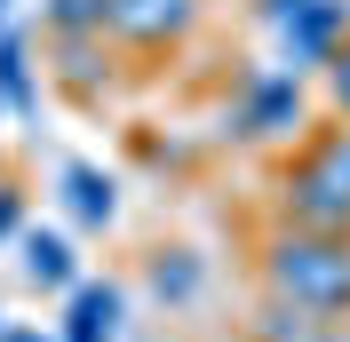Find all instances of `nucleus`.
<instances>
[{"instance_id":"obj_4","label":"nucleus","mask_w":350,"mask_h":342,"mask_svg":"<svg viewBox=\"0 0 350 342\" xmlns=\"http://www.w3.org/2000/svg\"><path fill=\"white\" fill-rule=\"evenodd\" d=\"M279 199H286V223L295 231H319V239H350V199L334 192V183H319L310 168H295L279 183Z\"/></svg>"},{"instance_id":"obj_13","label":"nucleus","mask_w":350,"mask_h":342,"mask_svg":"<svg viewBox=\"0 0 350 342\" xmlns=\"http://www.w3.org/2000/svg\"><path fill=\"white\" fill-rule=\"evenodd\" d=\"M48 24L64 40H96L104 32V0H48Z\"/></svg>"},{"instance_id":"obj_12","label":"nucleus","mask_w":350,"mask_h":342,"mask_svg":"<svg viewBox=\"0 0 350 342\" xmlns=\"http://www.w3.org/2000/svg\"><path fill=\"white\" fill-rule=\"evenodd\" d=\"M262 342H334V319H310V311L279 302V311L262 319Z\"/></svg>"},{"instance_id":"obj_3","label":"nucleus","mask_w":350,"mask_h":342,"mask_svg":"<svg viewBox=\"0 0 350 342\" xmlns=\"http://www.w3.org/2000/svg\"><path fill=\"white\" fill-rule=\"evenodd\" d=\"M295 128H303V80H295V72H255V80H247L239 135L279 144V135H295Z\"/></svg>"},{"instance_id":"obj_7","label":"nucleus","mask_w":350,"mask_h":342,"mask_svg":"<svg viewBox=\"0 0 350 342\" xmlns=\"http://www.w3.org/2000/svg\"><path fill=\"white\" fill-rule=\"evenodd\" d=\"M64 342H120V287H72Z\"/></svg>"},{"instance_id":"obj_14","label":"nucleus","mask_w":350,"mask_h":342,"mask_svg":"<svg viewBox=\"0 0 350 342\" xmlns=\"http://www.w3.org/2000/svg\"><path fill=\"white\" fill-rule=\"evenodd\" d=\"M327 72H334V104H342V120H350V40L334 48V64H327Z\"/></svg>"},{"instance_id":"obj_2","label":"nucleus","mask_w":350,"mask_h":342,"mask_svg":"<svg viewBox=\"0 0 350 342\" xmlns=\"http://www.w3.org/2000/svg\"><path fill=\"white\" fill-rule=\"evenodd\" d=\"M199 16V0H104V32L128 48H167L183 40Z\"/></svg>"},{"instance_id":"obj_18","label":"nucleus","mask_w":350,"mask_h":342,"mask_svg":"<svg viewBox=\"0 0 350 342\" xmlns=\"http://www.w3.org/2000/svg\"><path fill=\"white\" fill-rule=\"evenodd\" d=\"M0 8H8V0H0Z\"/></svg>"},{"instance_id":"obj_8","label":"nucleus","mask_w":350,"mask_h":342,"mask_svg":"<svg viewBox=\"0 0 350 342\" xmlns=\"http://www.w3.org/2000/svg\"><path fill=\"white\" fill-rule=\"evenodd\" d=\"M64 199H72V215H80V223H111V215H120L111 175H96V168H64Z\"/></svg>"},{"instance_id":"obj_11","label":"nucleus","mask_w":350,"mask_h":342,"mask_svg":"<svg viewBox=\"0 0 350 342\" xmlns=\"http://www.w3.org/2000/svg\"><path fill=\"white\" fill-rule=\"evenodd\" d=\"M303 168L319 175V183H334V192L350 199V128H327L319 144H310V159H303Z\"/></svg>"},{"instance_id":"obj_1","label":"nucleus","mask_w":350,"mask_h":342,"mask_svg":"<svg viewBox=\"0 0 350 342\" xmlns=\"http://www.w3.org/2000/svg\"><path fill=\"white\" fill-rule=\"evenodd\" d=\"M262 271H271L279 302H295V311H310V319H342V311H350V239L279 231Z\"/></svg>"},{"instance_id":"obj_9","label":"nucleus","mask_w":350,"mask_h":342,"mask_svg":"<svg viewBox=\"0 0 350 342\" xmlns=\"http://www.w3.org/2000/svg\"><path fill=\"white\" fill-rule=\"evenodd\" d=\"M40 88H32V64H24V40L0 32V111H32Z\"/></svg>"},{"instance_id":"obj_15","label":"nucleus","mask_w":350,"mask_h":342,"mask_svg":"<svg viewBox=\"0 0 350 342\" xmlns=\"http://www.w3.org/2000/svg\"><path fill=\"white\" fill-rule=\"evenodd\" d=\"M16 231V192H0V239Z\"/></svg>"},{"instance_id":"obj_16","label":"nucleus","mask_w":350,"mask_h":342,"mask_svg":"<svg viewBox=\"0 0 350 342\" xmlns=\"http://www.w3.org/2000/svg\"><path fill=\"white\" fill-rule=\"evenodd\" d=\"M8 342H48V334H24V326H8Z\"/></svg>"},{"instance_id":"obj_6","label":"nucleus","mask_w":350,"mask_h":342,"mask_svg":"<svg viewBox=\"0 0 350 342\" xmlns=\"http://www.w3.org/2000/svg\"><path fill=\"white\" fill-rule=\"evenodd\" d=\"M16 271L32 278V287H48V295H64L72 278H80V255H72V239H56V231H24L16 239Z\"/></svg>"},{"instance_id":"obj_5","label":"nucleus","mask_w":350,"mask_h":342,"mask_svg":"<svg viewBox=\"0 0 350 342\" xmlns=\"http://www.w3.org/2000/svg\"><path fill=\"white\" fill-rule=\"evenodd\" d=\"M342 24H350V0H303V8L286 16V56H295L286 72H303V64H334Z\"/></svg>"},{"instance_id":"obj_10","label":"nucleus","mask_w":350,"mask_h":342,"mask_svg":"<svg viewBox=\"0 0 350 342\" xmlns=\"http://www.w3.org/2000/svg\"><path fill=\"white\" fill-rule=\"evenodd\" d=\"M199 278H207V271H199L191 247H167V255L152 263V295H159V302H191V295H199Z\"/></svg>"},{"instance_id":"obj_17","label":"nucleus","mask_w":350,"mask_h":342,"mask_svg":"<svg viewBox=\"0 0 350 342\" xmlns=\"http://www.w3.org/2000/svg\"><path fill=\"white\" fill-rule=\"evenodd\" d=\"M0 342H8V319H0Z\"/></svg>"}]
</instances>
